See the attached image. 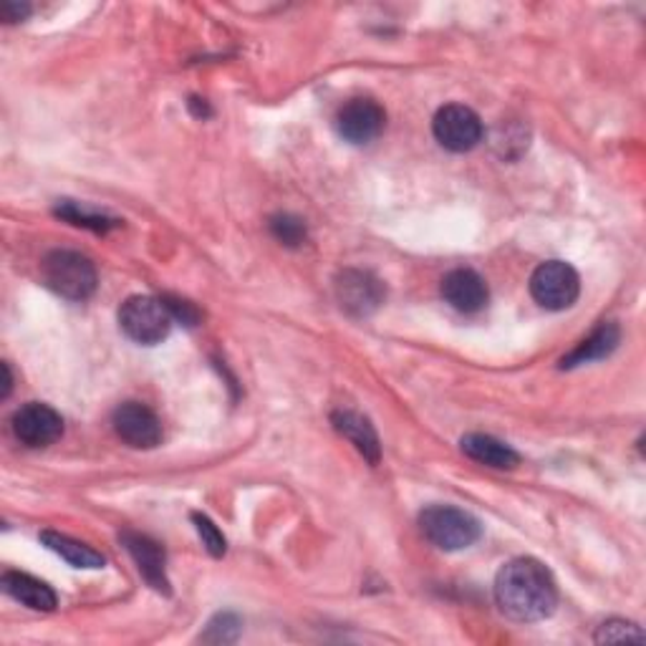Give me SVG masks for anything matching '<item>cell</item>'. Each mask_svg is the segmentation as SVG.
Wrapping results in <instances>:
<instances>
[{"label": "cell", "instance_id": "obj_1", "mask_svg": "<svg viewBox=\"0 0 646 646\" xmlns=\"http://www.w3.org/2000/svg\"><path fill=\"white\" fill-rule=\"evenodd\" d=\"M496 601L510 619L544 621L558 606V588L550 571L536 558H515L496 578Z\"/></svg>", "mask_w": 646, "mask_h": 646}, {"label": "cell", "instance_id": "obj_2", "mask_svg": "<svg viewBox=\"0 0 646 646\" xmlns=\"http://www.w3.org/2000/svg\"><path fill=\"white\" fill-rule=\"evenodd\" d=\"M44 283L66 301H86L97 291V268L76 251H53L41 263Z\"/></svg>", "mask_w": 646, "mask_h": 646}, {"label": "cell", "instance_id": "obj_3", "mask_svg": "<svg viewBox=\"0 0 646 646\" xmlns=\"http://www.w3.org/2000/svg\"><path fill=\"white\" fill-rule=\"evenodd\" d=\"M422 533L440 550H462L477 544L483 536L480 523L460 508L432 505L419 515Z\"/></svg>", "mask_w": 646, "mask_h": 646}, {"label": "cell", "instance_id": "obj_4", "mask_svg": "<svg viewBox=\"0 0 646 646\" xmlns=\"http://www.w3.org/2000/svg\"><path fill=\"white\" fill-rule=\"evenodd\" d=\"M119 326L132 341L142 346H155L170 337L172 316L162 298L132 296L119 308Z\"/></svg>", "mask_w": 646, "mask_h": 646}, {"label": "cell", "instance_id": "obj_5", "mask_svg": "<svg viewBox=\"0 0 646 646\" xmlns=\"http://www.w3.org/2000/svg\"><path fill=\"white\" fill-rule=\"evenodd\" d=\"M531 293L546 310H565L576 303L581 293L578 273L569 263L548 260L536 268L531 278Z\"/></svg>", "mask_w": 646, "mask_h": 646}, {"label": "cell", "instance_id": "obj_6", "mask_svg": "<svg viewBox=\"0 0 646 646\" xmlns=\"http://www.w3.org/2000/svg\"><path fill=\"white\" fill-rule=\"evenodd\" d=\"M435 137L444 149L470 151L483 142V122L470 107L462 103H448L437 111L432 122Z\"/></svg>", "mask_w": 646, "mask_h": 646}, {"label": "cell", "instance_id": "obj_7", "mask_svg": "<svg viewBox=\"0 0 646 646\" xmlns=\"http://www.w3.org/2000/svg\"><path fill=\"white\" fill-rule=\"evenodd\" d=\"M111 425L122 442L134 450H151L162 442V422L147 404L124 402L111 414Z\"/></svg>", "mask_w": 646, "mask_h": 646}, {"label": "cell", "instance_id": "obj_8", "mask_svg": "<svg viewBox=\"0 0 646 646\" xmlns=\"http://www.w3.org/2000/svg\"><path fill=\"white\" fill-rule=\"evenodd\" d=\"M387 114L374 99L358 97L346 101L337 114V132L349 145H369L385 132Z\"/></svg>", "mask_w": 646, "mask_h": 646}, {"label": "cell", "instance_id": "obj_9", "mask_svg": "<svg viewBox=\"0 0 646 646\" xmlns=\"http://www.w3.org/2000/svg\"><path fill=\"white\" fill-rule=\"evenodd\" d=\"M13 435L26 444V448H49L63 435V419L61 414L49 404L31 402L23 404L19 412L13 414Z\"/></svg>", "mask_w": 646, "mask_h": 646}, {"label": "cell", "instance_id": "obj_10", "mask_svg": "<svg viewBox=\"0 0 646 646\" xmlns=\"http://www.w3.org/2000/svg\"><path fill=\"white\" fill-rule=\"evenodd\" d=\"M385 283L366 270H344L337 278V298L351 316H369L385 303Z\"/></svg>", "mask_w": 646, "mask_h": 646}, {"label": "cell", "instance_id": "obj_11", "mask_svg": "<svg viewBox=\"0 0 646 646\" xmlns=\"http://www.w3.org/2000/svg\"><path fill=\"white\" fill-rule=\"evenodd\" d=\"M442 298L448 301L454 310H460V314H477V310L488 306L490 291L488 283L483 281V276H477L475 270L458 268L444 276Z\"/></svg>", "mask_w": 646, "mask_h": 646}, {"label": "cell", "instance_id": "obj_12", "mask_svg": "<svg viewBox=\"0 0 646 646\" xmlns=\"http://www.w3.org/2000/svg\"><path fill=\"white\" fill-rule=\"evenodd\" d=\"M122 544L130 550L134 563H137L142 578H145L155 592L170 594V581H167L164 571V548L149 536H142V533H124Z\"/></svg>", "mask_w": 646, "mask_h": 646}, {"label": "cell", "instance_id": "obj_13", "mask_svg": "<svg viewBox=\"0 0 646 646\" xmlns=\"http://www.w3.org/2000/svg\"><path fill=\"white\" fill-rule=\"evenodd\" d=\"M3 592L19 601L23 606L34 611H53L59 598H56L53 588L44 581H38L28 573H19V571H8L3 576Z\"/></svg>", "mask_w": 646, "mask_h": 646}, {"label": "cell", "instance_id": "obj_14", "mask_svg": "<svg viewBox=\"0 0 646 646\" xmlns=\"http://www.w3.org/2000/svg\"><path fill=\"white\" fill-rule=\"evenodd\" d=\"M331 419H333V427H337V432L344 435L346 440L371 462V465H377L381 458V444H379L377 429L371 427V422L362 417V414L349 412V410L333 412Z\"/></svg>", "mask_w": 646, "mask_h": 646}, {"label": "cell", "instance_id": "obj_15", "mask_svg": "<svg viewBox=\"0 0 646 646\" xmlns=\"http://www.w3.org/2000/svg\"><path fill=\"white\" fill-rule=\"evenodd\" d=\"M621 341V331L617 324H601L598 329L592 333V337L581 341V344L571 351L569 356H563L561 366L563 369H573V366L588 364V362H598V358L611 356L617 351Z\"/></svg>", "mask_w": 646, "mask_h": 646}, {"label": "cell", "instance_id": "obj_16", "mask_svg": "<svg viewBox=\"0 0 646 646\" xmlns=\"http://www.w3.org/2000/svg\"><path fill=\"white\" fill-rule=\"evenodd\" d=\"M460 448L470 460L480 462V465H488L496 470H510L517 465V452L490 435H477V432L465 435L462 437Z\"/></svg>", "mask_w": 646, "mask_h": 646}, {"label": "cell", "instance_id": "obj_17", "mask_svg": "<svg viewBox=\"0 0 646 646\" xmlns=\"http://www.w3.org/2000/svg\"><path fill=\"white\" fill-rule=\"evenodd\" d=\"M41 540L46 548L53 550L56 556H61L63 561H66L69 565H74V569H101L103 565L101 553H97V550L89 546L78 544V540H74V538L61 536V533L44 531Z\"/></svg>", "mask_w": 646, "mask_h": 646}, {"label": "cell", "instance_id": "obj_18", "mask_svg": "<svg viewBox=\"0 0 646 646\" xmlns=\"http://www.w3.org/2000/svg\"><path fill=\"white\" fill-rule=\"evenodd\" d=\"M56 215H59V218H63V220H69L71 226L89 228V230H94V233H107V230L119 226V220H111V218H107V215L89 210V207L71 203V199H63V203L56 207Z\"/></svg>", "mask_w": 646, "mask_h": 646}, {"label": "cell", "instance_id": "obj_19", "mask_svg": "<svg viewBox=\"0 0 646 646\" xmlns=\"http://www.w3.org/2000/svg\"><path fill=\"white\" fill-rule=\"evenodd\" d=\"M270 233L278 243L289 245V248H298V245L306 243V226L296 215L281 212L276 218H270Z\"/></svg>", "mask_w": 646, "mask_h": 646}, {"label": "cell", "instance_id": "obj_20", "mask_svg": "<svg viewBox=\"0 0 646 646\" xmlns=\"http://www.w3.org/2000/svg\"><path fill=\"white\" fill-rule=\"evenodd\" d=\"M646 636L644 632L632 621H624V619H611L606 621V624L598 626L596 632V642L598 644H611V642H644Z\"/></svg>", "mask_w": 646, "mask_h": 646}, {"label": "cell", "instance_id": "obj_21", "mask_svg": "<svg viewBox=\"0 0 646 646\" xmlns=\"http://www.w3.org/2000/svg\"><path fill=\"white\" fill-rule=\"evenodd\" d=\"M237 634H241V619H237L235 613H218V617L207 624L203 639L212 644H230L237 639Z\"/></svg>", "mask_w": 646, "mask_h": 646}, {"label": "cell", "instance_id": "obj_22", "mask_svg": "<svg viewBox=\"0 0 646 646\" xmlns=\"http://www.w3.org/2000/svg\"><path fill=\"white\" fill-rule=\"evenodd\" d=\"M193 523H195V528H197V533H199V538H203V546L207 548V553L215 556V558L226 556L228 540H226V536H222V533H220L218 525H215V523L210 521V517L203 515V513H193Z\"/></svg>", "mask_w": 646, "mask_h": 646}, {"label": "cell", "instance_id": "obj_23", "mask_svg": "<svg viewBox=\"0 0 646 646\" xmlns=\"http://www.w3.org/2000/svg\"><path fill=\"white\" fill-rule=\"evenodd\" d=\"M162 303L167 306V310H170L172 321H182L185 326H197L199 310L190 301L178 296H162Z\"/></svg>", "mask_w": 646, "mask_h": 646}, {"label": "cell", "instance_id": "obj_24", "mask_svg": "<svg viewBox=\"0 0 646 646\" xmlns=\"http://www.w3.org/2000/svg\"><path fill=\"white\" fill-rule=\"evenodd\" d=\"M31 15V5L28 3H13V0H8L0 8V19L5 23H19V21H26Z\"/></svg>", "mask_w": 646, "mask_h": 646}, {"label": "cell", "instance_id": "obj_25", "mask_svg": "<svg viewBox=\"0 0 646 646\" xmlns=\"http://www.w3.org/2000/svg\"><path fill=\"white\" fill-rule=\"evenodd\" d=\"M3 377H5L3 379V397H8V394H11V387H13L11 385V381H13L11 379V369H8V364H3Z\"/></svg>", "mask_w": 646, "mask_h": 646}]
</instances>
